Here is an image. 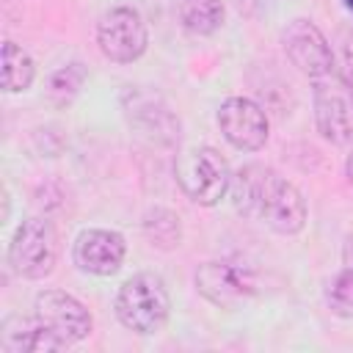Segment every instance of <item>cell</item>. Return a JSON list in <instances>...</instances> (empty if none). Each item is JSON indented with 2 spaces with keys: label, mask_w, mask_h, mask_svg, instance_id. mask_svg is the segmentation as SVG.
Masks as SVG:
<instances>
[{
  "label": "cell",
  "mask_w": 353,
  "mask_h": 353,
  "mask_svg": "<svg viewBox=\"0 0 353 353\" xmlns=\"http://www.w3.org/2000/svg\"><path fill=\"white\" fill-rule=\"evenodd\" d=\"M83 83H85V69H83V63H66V66H61V69H55V72L50 74L47 94H50V99H52L58 108H66V105H72V99L80 94Z\"/></svg>",
  "instance_id": "cell-15"
},
{
  "label": "cell",
  "mask_w": 353,
  "mask_h": 353,
  "mask_svg": "<svg viewBox=\"0 0 353 353\" xmlns=\"http://www.w3.org/2000/svg\"><path fill=\"white\" fill-rule=\"evenodd\" d=\"M127 256V243L113 229H83L72 245V259L83 273L113 276Z\"/></svg>",
  "instance_id": "cell-11"
},
{
  "label": "cell",
  "mask_w": 353,
  "mask_h": 353,
  "mask_svg": "<svg viewBox=\"0 0 353 353\" xmlns=\"http://www.w3.org/2000/svg\"><path fill=\"white\" fill-rule=\"evenodd\" d=\"M196 290L221 309H234L256 295V273L232 259H212L199 265L196 270Z\"/></svg>",
  "instance_id": "cell-7"
},
{
  "label": "cell",
  "mask_w": 353,
  "mask_h": 353,
  "mask_svg": "<svg viewBox=\"0 0 353 353\" xmlns=\"http://www.w3.org/2000/svg\"><path fill=\"white\" fill-rule=\"evenodd\" d=\"M33 309L66 345L83 342L91 334V328H94L91 312L74 295H69L63 290H44V292H39Z\"/></svg>",
  "instance_id": "cell-10"
},
{
  "label": "cell",
  "mask_w": 353,
  "mask_h": 353,
  "mask_svg": "<svg viewBox=\"0 0 353 353\" xmlns=\"http://www.w3.org/2000/svg\"><path fill=\"white\" fill-rule=\"evenodd\" d=\"M336 55H334V63L339 61V74L353 83V28H342L339 36H336Z\"/></svg>",
  "instance_id": "cell-18"
},
{
  "label": "cell",
  "mask_w": 353,
  "mask_h": 353,
  "mask_svg": "<svg viewBox=\"0 0 353 353\" xmlns=\"http://www.w3.org/2000/svg\"><path fill=\"white\" fill-rule=\"evenodd\" d=\"M171 314V298L165 281L157 273H135L116 292V317L119 323L141 336L163 331Z\"/></svg>",
  "instance_id": "cell-2"
},
{
  "label": "cell",
  "mask_w": 353,
  "mask_h": 353,
  "mask_svg": "<svg viewBox=\"0 0 353 353\" xmlns=\"http://www.w3.org/2000/svg\"><path fill=\"white\" fill-rule=\"evenodd\" d=\"M345 8H347V11L353 14V0H345Z\"/></svg>",
  "instance_id": "cell-20"
},
{
  "label": "cell",
  "mask_w": 353,
  "mask_h": 353,
  "mask_svg": "<svg viewBox=\"0 0 353 353\" xmlns=\"http://www.w3.org/2000/svg\"><path fill=\"white\" fill-rule=\"evenodd\" d=\"M176 14L182 28L193 36H212L226 19V8L221 0H179Z\"/></svg>",
  "instance_id": "cell-14"
},
{
  "label": "cell",
  "mask_w": 353,
  "mask_h": 353,
  "mask_svg": "<svg viewBox=\"0 0 353 353\" xmlns=\"http://www.w3.org/2000/svg\"><path fill=\"white\" fill-rule=\"evenodd\" d=\"M182 193L199 207H215L232 188V171L226 157L212 146L185 149L174 163Z\"/></svg>",
  "instance_id": "cell-3"
},
{
  "label": "cell",
  "mask_w": 353,
  "mask_h": 353,
  "mask_svg": "<svg viewBox=\"0 0 353 353\" xmlns=\"http://www.w3.org/2000/svg\"><path fill=\"white\" fill-rule=\"evenodd\" d=\"M143 232L152 240V245L165 248V251L174 248V245H179V240H182L179 218L171 210H154V212H149L146 221H143Z\"/></svg>",
  "instance_id": "cell-16"
},
{
  "label": "cell",
  "mask_w": 353,
  "mask_h": 353,
  "mask_svg": "<svg viewBox=\"0 0 353 353\" xmlns=\"http://www.w3.org/2000/svg\"><path fill=\"white\" fill-rule=\"evenodd\" d=\"M234 210L251 221H262L276 234H298L306 226V201L301 190L268 165H245L232 176Z\"/></svg>",
  "instance_id": "cell-1"
},
{
  "label": "cell",
  "mask_w": 353,
  "mask_h": 353,
  "mask_svg": "<svg viewBox=\"0 0 353 353\" xmlns=\"http://www.w3.org/2000/svg\"><path fill=\"white\" fill-rule=\"evenodd\" d=\"M281 47H284V55L290 58V63L301 74H306L312 80L331 74L334 66H336L334 63V50L328 44V39L306 17H295V19H290L284 25V30H281Z\"/></svg>",
  "instance_id": "cell-8"
},
{
  "label": "cell",
  "mask_w": 353,
  "mask_h": 353,
  "mask_svg": "<svg viewBox=\"0 0 353 353\" xmlns=\"http://www.w3.org/2000/svg\"><path fill=\"white\" fill-rule=\"evenodd\" d=\"M69 347L39 314H11L0 323V350L3 353H52Z\"/></svg>",
  "instance_id": "cell-12"
},
{
  "label": "cell",
  "mask_w": 353,
  "mask_h": 353,
  "mask_svg": "<svg viewBox=\"0 0 353 353\" xmlns=\"http://www.w3.org/2000/svg\"><path fill=\"white\" fill-rule=\"evenodd\" d=\"M345 176H347V182L353 185V149H350V154H347V160H345Z\"/></svg>",
  "instance_id": "cell-19"
},
{
  "label": "cell",
  "mask_w": 353,
  "mask_h": 353,
  "mask_svg": "<svg viewBox=\"0 0 353 353\" xmlns=\"http://www.w3.org/2000/svg\"><path fill=\"white\" fill-rule=\"evenodd\" d=\"M218 127L223 138L240 152H259L270 135V121L265 110L248 97L223 99L218 108Z\"/></svg>",
  "instance_id": "cell-9"
},
{
  "label": "cell",
  "mask_w": 353,
  "mask_h": 353,
  "mask_svg": "<svg viewBox=\"0 0 353 353\" xmlns=\"http://www.w3.org/2000/svg\"><path fill=\"white\" fill-rule=\"evenodd\" d=\"M314 102V124L317 132L336 146L353 141V83H347L339 72L314 80L312 88Z\"/></svg>",
  "instance_id": "cell-5"
},
{
  "label": "cell",
  "mask_w": 353,
  "mask_h": 353,
  "mask_svg": "<svg viewBox=\"0 0 353 353\" xmlns=\"http://www.w3.org/2000/svg\"><path fill=\"white\" fill-rule=\"evenodd\" d=\"M325 303L331 309V314L342 317V320H353V268L339 270L328 287H325Z\"/></svg>",
  "instance_id": "cell-17"
},
{
  "label": "cell",
  "mask_w": 353,
  "mask_h": 353,
  "mask_svg": "<svg viewBox=\"0 0 353 353\" xmlns=\"http://www.w3.org/2000/svg\"><path fill=\"white\" fill-rule=\"evenodd\" d=\"M58 254H61L58 232H55L52 221L41 218V215L25 218L17 226V232H14L11 243H8V265H11V270L17 276H22V279H30V281L47 279L55 270Z\"/></svg>",
  "instance_id": "cell-4"
},
{
  "label": "cell",
  "mask_w": 353,
  "mask_h": 353,
  "mask_svg": "<svg viewBox=\"0 0 353 353\" xmlns=\"http://www.w3.org/2000/svg\"><path fill=\"white\" fill-rule=\"evenodd\" d=\"M99 52L113 63H132L149 47V33L143 17L130 6H116L105 11L97 22Z\"/></svg>",
  "instance_id": "cell-6"
},
{
  "label": "cell",
  "mask_w": 353,
  "mask_h": 353,
  "mask_svg": "<svg viewBox=\"0 0 353 353\" xmlns=\"http://www.w3.org/2000/svg\"><path fill=\"white\" fill-rule=\"evenodd\" d=\"M36 66L33 58L17 44V41H3L0 52V85L6 94H19L33 85Z\"/></svg>",
  "instance_id": "cell-13"
}]
</instances>
